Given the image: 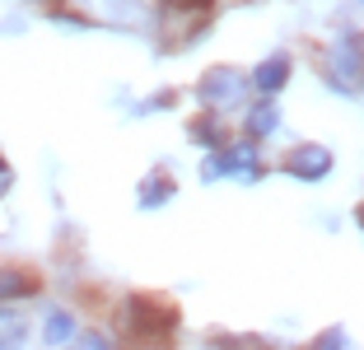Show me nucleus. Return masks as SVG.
Wrapping results in <instances>:
<instances>
[{
    "label": "nucleus",
    "mask_w": 364,
    "mask_h": 350,
    "mask_svg": "<svg viewBox=\"0 0 364 350\" xmlns=\"http://www.w3.org/2000/svg\"><path fill=\"white\" fill-rule=\"evenodd\" d=\"M14 295H28V276L23 271H0V299H14Z\"/></svg>",
    "instance_id": "6e6552de"
},
{
    "label": "nucleus",
    "mask_w": 364,
    "mask_h": 350,
    "mask_svg": "<svg viewBox=\"0 0 364 350\" xmlns=\"http://www.w3.org/2000/svg\"><path fill=\"white\" fill-rule=\"evenodd\" d=\"M318 346H346V332H327V336H318Z\"/></svg>",
    "instance_id": "9d476101"
},
{
    "label": "nucleus",
    "mask_w": 364,
    "mask_h": 350,
    "mask_svg": "<svg viewBox=\"0 0 364 350\" xmlns=\"http://www.w3.org/2000/svg\"><path fill=\"white\" fill-rule=\"evenodd\" d=\"M243 94H247V80L238 70H210L201 80V98L210 107H229V103H238Z\"/></svg>",
    "instance_id": "7ed1b4c3"
},
{
    "label": "nucleus",
    "mask_w": 364,
    "mask_h": 350,
    "mask_svg": "<svg viewBox=\"0 0 364 350\" xmlns=\"http://www.w3.org/2000/svg\"><path fill=\"white\" fill-rule=\"evenodd\" d=\"M280 127V112L276 107H257V112H247V131H252V136H271V131Z\"/></svg>",
    "instance_id": "423d86ee"
},
{
    "label": "nucleus",
    "mask_w": 364,
    "mask_h": 350,
    "mask_svg": "<svg viewBox=\"0 0 364 350\" xmlns=\"http://www.w3.org/2000/svg\"><path fill=\"white\" fill-rule=\"evenodd\" d=\"M360 220H364V215H360Z\"/></svg>",
    "instance_id": "f8f14e48"
},
{
    "label": "nucleus",
    "mask_w": 364,
    "mask_h": 350,
    "mask_svg": "<svg viewBox=\"0 0 364 350\" xmlns=\"http://www.w3.org/2000/svg\"><path fill=\"white\" fill-rule=\"evenodd\" d=\"M289 80V61H280V56H271V61L257 65V75H252V85L262 89V94H280Z\"/></svg>",
    "instance_id": "20e7f679"
},
{
    "label": "nucleus",
    "mask_w": 364,
    "mask_h": 350,
    "mask_svg": "<svg viewBox=\"0 0 364 350\" xmlns=\"http://www.w3.org/2000/svg\"><path fill=\"white\" fill-rule=\"evenodd\" d=\"M285 173H294V178L304 182H318L332 173V149L327 145H299V149H289L285 154Z\"/></svg>",
    "instance_id": "f03ea898"
},
{
    "label": "nucleus",
    "mask_w": 364,
    "mask_h": 350,
    "mask_svg": "<svg viewBox=\"0 0 364 350\" xmlns=\"http://www.w3.org/2000/svg\"><path fill=\"white\" fill-rule=\"evenodd\" d=\"M159 201H168V187L154 178V182H145V187H140V206H159Z\"/></svg>",
    "instance_id": "1a4fd4ad"
},
{
    "label": "nucleus",
    "mask_w": 364,
    "mask_h": 350,
    "mask_svg": "<svg viewBox=\"0 0 364 350\" xmlns=\"http://www.w3.org/2000/svg\"><path fill=\"white\" fill-rule=\"evenodd\" d=\"M23 332H28V322H23L14 308H0V346H19Z\"/></svg>",
    "instance_id": "39448f33"
},
{
    "label": "nucleus",
    "mask_w": 364,
    "mask_h": 350,
    "mask_svg": "<svg viewBox=\"0 0 364 350\" xmlns=\"http://www.w3.org/2000/svg\"><path fill=\"white\" fill-rule=\"evenodd\" d=\"M10 187V173H5V164H0V191Z\"/></svg>",
    "instance_id": "9b49d317"
},
{
    "label": "nucleus",
    "mask_w": 364,
    "mask_h": 350,
    "mask_svg": "<svg viewBox=\"0 0 364 350\" xmlns=\"http://www.w3.org/2000/svg\"><path fill=\"white\" fill-rule=\"evenodd\" d=\"M327 80H332L341 94H355L364 89V52H360V38H336V47L327 52Z\"/></svg>",
    "instance_id": "f257e3e1"
},
{
    "label": "nucleus",
    "mask_w": 364,
    "mask_h": 350,
    "mask_svg": "<svg viewBox=\"0 0 364 350\" xmlns=\"http://www.w3.org/2000/svg\"><path fill=\"white\" fill-rule=\"evenodd\" d=\"M70 332H75V322H70V313H52L47 318V346H61V341H70Z\"/></svg>",
    "instance_id": "0eeeda50"
}]
</instances>
